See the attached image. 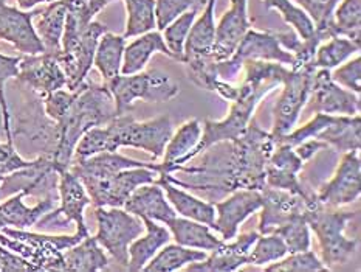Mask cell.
<instances>
[{"mask_svg": "<svg viewBox=\"0 0 361 272\" xmlns=\"http://www.w3.org/2000/svg\"><path fill=\"white\" fill-rule=\"evenodd\" d=\"M172 132L169 115L137 122L129 112L121 114L103 126L85 132L75 148L73 159H85L103 151H118L123 146L135 148L149 153L154 159H161Z\"/></svg>", "mask_w": 361, "mask_h": 272, "instance_id": "cell-1", "label": "cell"}, {"mask_svg": "<svg viewBox=\"0 0 361 272\" xmlns=\"http://www.w3.org/2000/svg\"><path fill=\"white\" fill-rule=\"evenodd\" d=\"M116 117L115 101L107 85L85 80L75 89V97L59 119V142L53 155L56 171L72 165L75 148L89 129L111 122Z\"/></svg>", "mask_w": 361, "mask_h": 272, "instance_id": "cell-2", "label": "cell"}, {"mask_svg": "<svg viewBox=\"0 0 361 272\" xmlns=\"http://www.w3.org/2000/svg\"><path fill=\"white\" fill-rule=\"evenodd\" d=\"M304 216L318 240L321 261L327 269L340 268L354 256L358 240L346 237L344 232L355 218V212L321 206L315 191H310L305 198Z\"/></svg>", "mask_w": 361, "mask_h": 272, "instance_id": "cell-3", "label": "cell"}, {"mask_svg": "<svg viewBox=\"0 0 361 272\" xmlns=\"http://www.w3.org/2000/svg\"><path fill=\"white\" fill-rule=\"evenodd\" d=\"M278 88V83L243 78L239 85V95L231 103L228 115L222 120H205V123L202 124L200 142L191 153L190 160H192L200 153L207 151L209 146L221 142H234V140H238L245 132L251 120H253L259 103Z\"/></svg>", "mask_w": 361, "mask_h": 272, "instance_id": "cell-4", "label": "cell"}, {"mask_svg": "<svg viewBox=\"0 0 361 272\" xmlns=\"http://www.w3.org/2000/svg\"><path fill=\"white\" fill-rule=\"evenodd\" d=\"M276 140L251 120L245 132L230 142V177L231 190H257L265 187V167Z\"/></svg>", "mask_w": 361, "mask_h": 272, "instance_id": "cell-5", "label": "cell"}, {"mask_svg": "<svg viewBox=\"0 0 361 272\" xmlns=\"http://www.w3.org/2000/svg\"><path fill=\"white\" fill-rule=\"evenodd\" d=\"M107 30L104 23L85 22L80 16L67 11L64 35L61 41V52L56 54L61 69L64 70L68 90H75L87 80L93 67L99 37Z\"/></svg>", "mask_w": 361, "mask_h": 272, "instance_id": "cell-6", "label": "cell"}, {"mask_svg": "<svg viewBox=\"0 0 361 272\" xmlns=\"http://www.w3.org/2000/svg\"><path fill=\"white\" fill-rule=\"evenodd\" d=\"M20 89V105L11 112L13 142L22 140L31 153L53 160L59 142L58 123L47 115L42 97L16 81Z\"/></svg>", "mask_w": 361, "mask_h": 272, "instance_id": "cell-7", "label": "cell"}, {"mask_svg": "<svg viewBox=\"0 0 361 272\" xmlns=\"http://www.w3.org/2000/svg\"><path fill=\"white\" fill-rule=\"evenodd\" d=\"M85 238L80 232L73 235H47L28 229H0V243L27 260L35 271H62V254Z\"/></svg>", "mask_w": 361, "mask_h": 272, "instance_id": "cell-8", "label": "cell"}, {"mask_svg": "<svg viewBox=\"0 0 361 272\" xmlns=\"http://www.w3.org/2000/svg\"><path fill=\"white\" fill-rule=\"evenodd\" d=\"M104 84L114 97L116 115L130 112L138 100L145 103H166L180 93L178 84L161 70H143L133 75L120 73Z\"/></svg>", "mask_w": 361, "mask_h": 272, "instance_id": "cell-9", "label": "cell"}, {"mask_svg": "<svg viewBox=\"0 0 361 272\" xmlns=\"http://www.w3.org/2000/svg\"><path fill=\"white\" fill-rule=\"evenodd\" d=\"M247 59L273 61L292 67L295 57L279 41V31H261L256 28H248L242 36L236 50L228 59L217 62V75L224 81H234L242 72V64Z\"/></svg>", "mask_w": 361, "mask_h": 272, "instance_id": "cell-10", "label": "cell"}, {"mask_svg": "<svg viewBox=\"0 0 361 272\" xmlns=\"http://www.w3.org/2000/svg\"><path fill=\"white\" fill-rule=\"evenodd\" d=\"M95 218L98 224L95 238L99 246L126 269L130 243L145 232L143 220L123 207H95Z\"/></svg>", "mask_w": 361, "mask_h": 272, "instance_id": "cell-11", "label": "cell"}, {"mask_svg": "<svg viewBox=\"0 0 361 272\" xmlns=\"http://www.w3.org/2000/svg\"><path fill=\"white\" fill-rule=\"evenodd\" d=\"M58 199L59 207L44 215L37 221V227H68L70 223H75L76 232L84 237L90 235L85 224V208L92 206V201L80 177L68 168L58 171Z\"/></svg>", "mask_w": 361, "mask_h": 272, "instance_id": "cell-12", "label": "cell"}, {"mask_svg": "<svg viewBox=\"0 0 361 272\" xmlns=\"http://www.w3.org/2000/svg\"><path fill=\"white\" fill-rule=\"evenodd\" d=\"M315 72L317 69L312 67L288 69L281 84V95L273 107V128L270 132L274 140L295 129L296 122L312 95Z\"/></svg>", "mask_w": 361, "mask_h": 272, "instance_id": "cell-13", "label": "cell"}, {"mask_svg": "<svg viewBox=\"0 0 361 272\" xmlns=\"http://www.w3.org/2000/svg\"><path fill=\"white\" fill-rule=\"evenodd\" d=\"M159 171L151 167H135L99 179H80L87 190L92 206L123 207L140 185L155 182Z\"/></svg>", "mask_w": 361, "mask_h": 272, "instance_id": "cell-14", "label": "cell"}, {"mask_svg": "<svg viewBox=\"0 0 361 272\" xmlns=\"http://www.w3.org/2000/svg\"><path fill=\"white\" fill-rule=\"evenodd\" d=\"M361 193V162L360 151L344 153L335 175L315 193L321 206L341 208L352 204Z\"/></svg>", "mask_w": 361, "mask_h": 272, "instance_id": "cell-15", "label": "cell"}, {"mask_svg": "<svg viewBox=\"0 0 361 272\" xmlns=\"http://www.w3.org/2000/svg\"><path fill=\"white\" fill-rule=\"evenodd\" d=\"M262 207V194L257 190H236L214 202V227L224 241L239 233V227Z\"/></svg>", "mask_w": 361, "mask_h": 272, "instance_id": "cell-16", "label": "cell"}, {"mask_svg": "<svg viewBox=\"0 0 361 272\" xmlns=\"http://www.w3.org/2000/svg\"><path fill=\"white\" fill-rule=\"evenodd\" d=\"M14 80L30 90L36 92L42 98L54 90L64 89L67 85L64 70L61 69L56 54L47 52L22 54L19 73Z\"/></svg>", "mask_w": 361, "mask_h": 272, "instance_id": "cell-17", "label": "cell"}, {"mask_svg": "<svg viewBox=\"0 0 361 272\" xmlns=\"http://www.w3.org/2000/svg\"><path fill=\"white\" fill-rule=\"evenodd\" d=\"M39 10L41 8L25 11L0 0V41L11 44L22 54L44 53V45L33 27Z\"/></svg>", "mask_w": 361, "mask_h": 272, "instance_id": "cell-18", "label": "cell"}, {"mask_svg": "<svg viewBox=\"0 0 361 272\" xmlns=\"http://www.w3.org/2000/svg\"><path fill=\"white\" fill-rule=\"evenodd\" d=\"M312 109L329 115H358L361 111L360 95L344 89L334 81L331 70L317 69L312 85Z\"/></svg>", "mask_w": 361, "mask_h": 272, "instance_id": "cell-19", "label": "cell"}, {"mask_svg": "<svg viewBox=\"0 0 361 272\" xmlns=\"http://www.w3.org/2000/svg\"><path fill=\"white\" fill-rule=\"evenodd\" d=\"M302 170L304 162L295 153V148L287 143H276L265 167V185L307 198L312 190L305 189L301 182Z\"/></svg>", "mask_w": 361, "mask_h": 272, "instance_id": "cell-20", "label": "cell"}, {"mask_svg": "<svg viewBox=\"0 0 361 272\" xmlns=\"http://www.w3.org/2000/svg\"><path fill=\"white\" fill-rule=\"evenodd\" d=\"M259 237V232L238 233L230 241L216 247L214 251L208 252L207 259L200 261L190 263L185 268L188 272H234L248 264V255L255 241Z\"/></svg>", "mask_w": 361, "mask_h": 272, "instance_id": "cell-21", "label": "cell"}, {"mask_svg": "<svg viewBox=\"0 0 361 272\" xmlns=\"http://www.w3.org/2000/svg\"><path fill=\"white\" fill-rule=\"evenodd\" d=\"M261 194L262 207L259 210L261 213H259L257 223V232L261 235L271 233L279 225L287 223L290 218L304 213L305 210V198L290 191L265 185Z\"/></svg>", "mask_w": 361, "mask_h": 272, "instance_id": "cell-22", "label": "cell"}, {"mask_svg": "<svg viewBox=\"0 0 361 272\" xmlns=\"http://www.w3.org/2000/svg\"><path fill=\"white\" fill-rule=\"evenodd\" d=\"M251 27L253 20L248 13V0H230V8L217 23L213 58L217 62L228 59Z\"/></svg>", "mask_w": 361, "mask_h": 272, "instance_id": "cell-23", "label": "cell"}, {"mask_svg": "<svg viewBox=\"0 0 361 272\" xmlns=\"http://www.w3.org/2000/svg\"><path fill=\"white\" fill-rule=\"evenodd\" d=\"M28 196V191L20 190L8 196L0 204V229H31L44 215L56 207L58 196H44L36 206H27L23 199Z\"/></svg>", "mask_w": 361, "mask_h": 272, "instance_id": "cell-24", "label": "cell"}, {"mask_svg": "<svg viewBox=\"0 0 361 272\" xmlns=\"http://www.w3.org/2000/svg\"><path fill=\"white\" fill-rule=\"evenodd\" d=\"M135 167H151L159 171V163L130 159L118 151H103L89 155L85 159L72 160V165L68 170L80 179H99L112 176L121 170Z\"/></svg>", "mask_w": 361, "mask_h": 272, "instance_id": "cell-25", "label": "cell"}, {"mask_svg": "<svg viewBox=\"0 0 361 272\" xmlns=\"http://www.w3.org/2000/svg\"><path fill=\"white\" fill-rule=\"evenodd\" d=\"M123 208L128 210L132 215L147 218V220H154L164 225H166L172 218L177 216L176 210L169 204L161 185L157 182L140 185L138 189L130 194L129 199L124 202Z\"/></svg>", "mask_w": 361, "mask_h": 272, "instance_id": "cell-26", "label": "cell"}, {"mask_svg": "<svg viewBox=\"0 0 361 272\" xmlns=\"http://www.w3.org/2000/svg\"><path fill=\"white\" fill-rule=\"evenodd\" d=\"M155 182L161 185V189L164 190V194H166L169 204L176 210V213H178L183 218H188V220H194L202 224H207L211 229L214 227V220H216L214 202L194 196L192 193L182 189V187L169 182L168 179L161 175H159V177L155 179Z\"/></svg>", "mask_w": 361, "mask_h": 272, "instance_id": "cell-27", "label": "cell"}, {"mask_svg": "<svg viewBox=\"0 0 361 272\" xmlns=\"http://www.w3.org/2000/svg\"><path fill=\"white\" fill-rule=\"evenodd\" d=\"M202 123L197 119L185 122L176 132H172L169 142L164 148L163 162L159 163V175L174 173L176 168L190 162L191 153L200 142Z\"/></svg>", "mask_w": 361, "mask_h": 272, "instance_id": "cell-28", "label": "cell"}, {"mask_svg": "<svg viewBox=\"0 0 361 272\" xmlns=\"http://www.w3.org/2000/svg\"><path fill=\"white\" fill-rule=\"evenodd\" d=\"M141 220L145 223V232L129 246V261L126 271L130 272L143 271L152 256L172 240L171 232L164 224L147 220V218H141Z\"/></svg>", "mask_w": 361, "mask_h": 272, "instance_id": "cell-29", "label": "cell"}, {"mask_svg": "<svg viewBox=\"0 0 361 272\" xmlns=\"http://www.w3.org/2000/svg\"><path fill=\"white\" fill-rule=\"evenodd\" d=\"M161 53L171 58L166 44L163 41V35L159 30L147 31L145 35H140L132 42L126 44L123 53V64L121 75H133L143 72L146 69L149 59L152 54Z\"/></svg>", "mask_w": 361, "mask_h": 272, "instance_id": "cell-30", "label": "cell"}, {"mask_svg": "<svg viewBox=\"0 0 361 272\" xmlns=\"http://www.w3.org/2000/svg\"><path fill=\"white\" fill-rule=\"evenodd\" d=\"M216 6L217 0H207L199 18H195L185 42V58L213 57L216 44Z\"/></svg>", "mask_w": 361, "mask_h": 272, "instance_id": "cell-31", "label": "cell"}, {"mask_svg": "<svg viewBox=\"0 0 361 272\" xmlns=\"http://www.w3.org/2000/svg\"><path fill=\"white\" fill-rule=\"evenodd\" d=\"M67 18V5L66 0H58L45 5L39 10L36 18L33 19V27L37 37L41 39L44 50L47 53L58 54L61 52V41L64 35Z\"/></svg>", "mask_w": 361, "mask_h": 272, "instance_id": "cell-32", "label": "cell"}, {"mask_svg": "<svg viewBox=\"0 0 361 272\" xmlns=\"http://www.w3.org/2000/svg\"><path fill=\"white\" fill-rule=\"evenodd\" d=\"M109 256L95 237L87 235L62 254V271L98 272L109 268Z\"/></svg>", "mask_w": 361, "mask_h": 272, "instance_id": "cell-33", "label": "cell"}, {"mask_svg": "<svg viewBox=\"0 0 361 272\" xmlns=\"http://www.w3.org/2000/svg\"><path fill=\"white\" fill-rule=\"evenodd\" d=\"M166 227L171 232L172 240L177 244L185 247L211 252L224 243V240L213 233V229L209 225L194 220H188V218L183 216L172 218L166 224Z\"/></svg>", "mask_w": 361, "mask_h": 272, "instance_id": "cell-34", "label": "cell"}, {"mask_svg": "<svg viewBox=\"0 0 361 272\" xmlns=\"http://www.w3.org/2000/svg\"><path fill=\"white\" fill-rule=\"evenodd\" d=\"M335 150L344 154L360 151L361 146V117L358 115H336L334 122L315 137Z\"/></svg>", "mask_w": 361, "mask_h": 272, "instance_id": "cell-35", "label": "cell"}, {"mask_svg": "<svg viewBox=\"0 0 361 272\" xmlns=\"http://www.w3.org/2000/svg\"><path fill=\"white\" fill-rule=\"evenodd\" d=\"M128 39L123 35H115L111 31L99 37L95 57H93V66L98 69V72L103 76L104 83L112 81L114 78L121 73L123 53Z\"/></svg>", "mask_w": 361, "mask_h": 272, "instance_id": "cell-36", "label": "cell"}, {"mask_svg": "<svg viewBox=\"0 0 361 272\" xmlns=\"http://www.w3.org/2000/svg\"><path fill=\"white\" fill-rule=\"evenodd\" d=\"M208 252L180 244H164L151 261L145 266V272H176L186 268L190 263L207 259Z\"/></svg>", "mask_w": 361, "mask_h": 272, "instance_id": "cell-37", "label": "cell"}, {"mask_svg": "<svg viewBox=\"0 0 361 272\" xmlns=\"http://www.w3.org/2000/svg\"><path fill=\"white\" fill-rule=\"evenodd\" d=\"M361 42L344 36H332L318 45L313 58L315 69L334 70L360 53Z\"/></svg>", "mask_w": 361, "mask_h": 272, "instance_id": "cell-38", "label": "cell"}, {"mask_svg": "<svg viewBox=\"0 0 361 272\" xmlns=\"http://www.w3.org/2000/svg\"><path fill=\"white\" fill-rule=\"evenodd\" d=\"M262 4L267 11H278L287 25L295 30L300 39H310L317 35V27L310 16L293 0H262Z\"/></svg>", "mask_w": 361, "mask_h": 272, "instance_id": "cell-39", "label": "cell"}, {"mask_svg": "<svg viewBox=\"0 0 361 272\" xmlns=\"http://www.w3.org/2000/svg\"><path fill=\"white\" fill-rule=\"evenodd\" d=\"M128 13L123 36L137 37L155 30V0H123Z\"/></svg>", "mask_w": 361, "mask_h": 272, "instance_id": "cell-40", "label": "cell"}, {"mask_svg": "<svg viewBox=\"0 0 361 272\" xmlns=\"http://www.w3.org/2000/svg\"><path fill=\"white\" fill-rule=\"evenodd\" d=\"M195 18H197V8L192 6L191 10H188L182 16H178L176 20H172L169 25L161 31L163 41L166 44L172 59H176L178 62L183 61L185 42L188 35H190V30Z\"/></svg>", "mask_w": 361, "mask_h": 272, "instance_id": "cell-41", "label": "cell"}, {"mask_svg": "<svg viewBox=\"0 0 361 272\" xmlns=\"http://www.w3.org/2000/svg\"><path fill=\"white\" fill-rule=\"evenodd\" d=\"M335 36L361 42V0H340L334 10Z\"/></svg>", "mask_w": 361, "mask_h": 272, "instance_id": "cell-42", "label": "cell"}, {"mask_svg": "<svg viewBox=\"0 0 361 272\" xmlns=\"http://www.w3.org/2000/svg\"><path fill=\"white\" fill-rule=\"evenodd\" d=\"M271 233H276L278 237L282 238V241H284L287 246L288 254L309 251L312 247L310 227L307 221H305L304 213L290 218L287 223L279 225V227L274 229Z\"/></svg>", "mask_w": 361, "mask_h": 272, "instance_id": "cell-43", "label": "cell"}, {"mask_svg": "<svg viewBox=\"0 0 361 272\" xmlns=\"http://www.w3.org/2000/svg\"><path fill=\"white\" fill-rule=\"evenodd\" d=\"M287 254L288 252L286 243L276 233H265V235L259 233L257 240L255 241V244L250 251L248 264H253V266H267V264L273 261L284 259Z\"/></svg>", "mask_w": 361, "mask_h": 272, "instance_id": "cell-44", "label": "cell"}, {"mask_svg": "<svg viewBox=\"0 0 361 272\" xmlns=\"http://www.w3.org/2000/svg\"><path fill=\"white\" fill-rule=\"evenodd\" d=\"M293 2L310 16L317 31H319L326 39L335 36L334 10L340 0H293Z\"/></svg>", "mask_w": 361, "mask_h": 272, "instance_id": "cell-45", "label": "cell"}, {"mask_svg": "<svg viewBox=\"0 0 361 272\" xmlns=\"http://www.w3.org/2000/svg\"><path fill=\"white\" fill-rule=\"evenodd\" d=\"M267 272H318L329 271L319 256L309 249V251L287 254L284 259L267 264Z\"/></svg>", "mask_w": 361, "mask_h": 272, "instance_id": "cell-46", "label": "cell"}, {"mask_svg": "<svg viewBox=\"0 0 361 272\" xmlns=\"http://www.w3.org/2000/svg\"><path fill=\"white\" fill-rule=\"evenodd\" d=\"M22 57H8V54L0 53V111H2V124L6 136L8 143L13 142L11 134V112L10 105H8L5 85L10 80H14L19 73V62Z\"/></svg>", "mask_w": 361, "mask_h": 272, "instance_id": "cell-47", "label": "cell"}, {"mask_svg": "<svg viewBox=\"0 0 361 272\" xmlns=\"http://www.w3.org/2000/svg\"><path fill=\"white\" fill-rule=\"evenodd\" d=\"M331 75H332L335 83H338L340 85H343L344 89H348L350 92L357 93V95H360L361 93V58H360V53H357L355 57H352L346 62H343L341 66L331 70Z\"/></svg>", "mask_w": 361, "mask_h": 272, "instance_id": "cell-48", "label": "cell"}, {"mask_svg": "<svg viewBox=\"0 0 361 272\" xmlns=\"http://www.w3.org/2000/svg\"><path fill=\"white\" fill-rule=\"evenodd\" d=\"M192 6H195V0H155V28L163 31Z\"/></svg>", "mask_w": 361, "mask_h": 272, "instance_id": "cell-49", "label": "cell"}, {"mask_svg": "<svg viewBox=\"0 0 361 272\" xmlns=\"http://www.w3.org/2000/svg\"><path fill=\"white\" fill-rule=\"evenodd\" d=\"M36 159H23L16 150L14 143H0V176L11 175L14 171L31 167Z\"/></svg>", "mask_w": 361, "mask_h": 272, "instance_id": "cell-50", "label": "cell"}, {"mask_svg": "<svg viewBox=\"0 0 361 272\" xmlns=\"http://www.w3.org/2000/svg\"><path fill=\"white\" fill-rule=\"evenodd\" d=\"M0 272H36L22 256L0 243Z\"/></svg>", "mask_w": 361, "mask_h": 272, "instance_id": "cell-51", "label": "cell"}, {"mask_svg": "<svg viewBox=\"0 0 361 272\" xmlns=\"http://www.w3.org/2000/svg\"><path fill=\"white\" fill-rule=\"evenodd\" d=\"M327 145L323 142V140L319 138H309V140H304L300 145L295 146V153L300 155V159L305 163L309 162L310 159L315 158V154H318L319 151L327 150Z\"/></svg>", "mask_w": 361, "mask_h": 272, "instance_id": "cell-52", "label": "cell"}, {"mask_svg": "<svg viewBox=\"0 0 361 272\" xmlns=\"http://www.w3.org/2000/svg\"><path fill=\"white\" fill-rule=\"evenodd\" d=\"M116 2V0H87V8H89V13L93 19H95V16L99 14L101 11L104 10L106 6H109L111 4Z\"/></svg>", "mask_w": 361, "mask_h": 272, "instance_id": "cell-53", "label": "cell"}, {"mask_svg": "<svg viewBox=\"0 0 361 272\" xmlns=\"http://www.w3.org/2000/svg\"><path fill=\"white\" fill-rule=\"evenodd\" d=\"M18 2V8L20 10H33L37 5H49L51 2H58V0H16Z\"/></svg>", "mask_w": 361, "mask_h": 272, "instance_id": "cell-54", "label": "cell"}, {"mask_svg": "<svg viewBox=\"0 0 361 272\" xmlns=\"http://www.w3.org/2000/svg\"><path fill=\"white\" fill-rule=\"evenodd\" d=\"M2 179H4V176H0V181H2Z\"/></svg>", "mask_w": 361, "mask_h": 272, "instance_id": "cell-55", "label": "cell"}, {"mask_svg": "<svg viewBox=\"0 0 361 272\" xmlns=\"http://www.w3.org/2000/svg\"><path fill=\"white\" fill-rule=\"evenodd\" d=\"M0 182H2V181H0Z\"/></svg>", "mask_w": 361, "mask_h": 272, "instance_id": "cell-56", "label": "cell"}]
</instances>
